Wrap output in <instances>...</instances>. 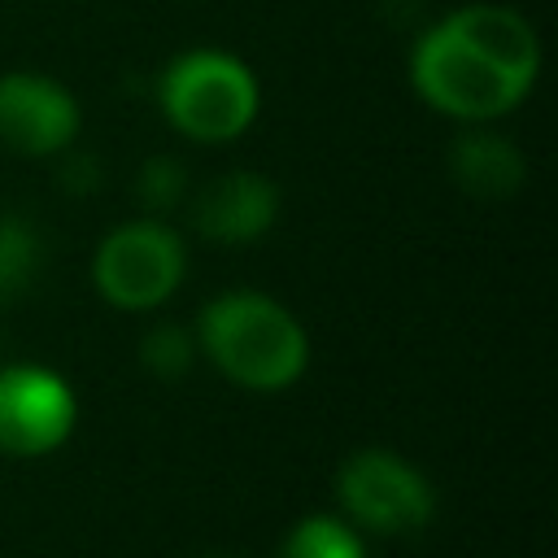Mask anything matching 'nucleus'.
Returning <instances> with one entry per match:
<instances>
[{"label":"nucleus","mask_w":558,"mask_h":558,"mask_svg":"<svg viewBox=\"0 0 558 558\" xmlns=\"http://www.w3.org/2000/svg\"><path fill=\"white\" fill-rule=\"evenodd\" d=\"M449 174L458 179L462 192L480 201H506L523 187L527 166H523V153L506 135L475 122L458 131V140L449 144Z\"/></svg>","instance_id":"9"},{"label":"nucleus","mask_w":558,"mask_h":558,"mask_svg":"<svg viewBox=\"0 0 558 558\" xmlns=\"http://www.w3.org/2000/svg\"><path fill=\"white\" fill-rule=\"evenodd\" d=\"M541 74V39L519 9L462 4L410 48L414 92L453 122H493L527 100Z\"/></svg>","instance_id":"1"},{"label":"nucleus","mask_w":558,"mask_h":558,"mask_svg":"<svg viewBox=\"0 0 558 558\" xmlns=\"http://www.w3.org/2000/svg\"><path fill=\"white\" fill-rule=\"evenodd\" d=\"M279 214V187L257 170H227L192 196V227L214 244H253Z\"/></svg>","instance_id":"8"},{"label":"nucleus","mask_w":558,"mask_h":558,"mask_svg":"<svg viewBox=\"0 0 558 558\" xmlns=\"http://www.w3.org/2000/svg\"><path fill=\"white\" fill-rule=\"evenodd\" d=\"M44 266V240L22 214H0V301L22 296Z\"/></svg>","instance_id":"11"},{"label":"nucleus","mask_w":558,"mask_h":558,"mask_svg":"<svg viewBox=\"0 0 558 558\" xmlns=\"http://www.w3.org/2000/svg\"><path fill=\"white\" fill-rule=\"evenodd\" d=\"M78 135V100L48 74H0V144L17 157H57Z\"/></svg>","instance_id":"7"},{"label":"nucleus","mask_w":558,"mask_h":558,"mask_svg":"<svg viewBox=\"0 0 558 558\" xmlns=\"http://www.w3.org/2000/svg\"><path fill=\"white\" fill-rule=\"evenodd\" d=\"M279 558H366V541L344 514H305L283 536Z\"/></svg>","instance_id":"10"},{"label":"nucleus","mask_w":558,"mask_h":558,"mask_svg":"<svg viewBox=\"0 0 558 558\" xmlns=\"http://www.w3.org/2000/svg\"><path fill=\"white\" fill-rule=\"evenodd\" d=\"M61 157V183L74 192V196H87L96 183H100V166H96V157L92 153H57Z\"/></svg>","instance_id":"14"},{"label":"nucleus","mask_w":558,"mask_h":558,"mask_svg":"<svg viewBox=\"0 0 558 558\" xmlns=\"http://www.w3.org/2000/svg\"><path fill=\"white\" fill-rule=\"evenodd\" d=\"M340 514L357 532L375 536H414L436 514L432 480L392 449H357L336 471Z\"/></svg>","instance_id":"5"},{"label":"nucleus","mask_w":558,"mask_h":558,"mask_svg":"<svg viewBox=\"0 0 558 558\" xmlns=\"http://www.w3.org/2000/svg\"><path fill=\"white\" fill-rule=\"evenodd\" d=\"M201 344H196V331L179 327V323H157L144 331L140 340V362L157 375V379H183L196 362Z\"/></svg>","instance_id":"12"},{"label":"nucleus","mask_w":558,"mask_h":558,"mask_svg":"<svg viewBox=\"0 0 558 558\" xmlns=\"http://www.w3.org/2000/svg\"><path fill=\"white\" fill-rule=\"evenodd\" d=\"M196 344L231 384L253 392H279L310 366V340L296 314L253 288L218 292L196 318Z\"/></svg>","instance_id":"2"},{"label":"nucleus","mask_w":558,"mask_h":558,"mask_svg":"<svg viewBox=\"0 0 558 558\" xmlns=\"http://www.w3.org/2000/svg\"><path fill=\"white\" fill-rule=\"evenodd\" d=\"M187 275V248L161 218H135L113 227L92 253V283L113 310H157Z\"/></svg>","instance_id":"4"},{"label":"nucleus","mask_w":558,"mask_h":558,"mask_svg":"<svg viewBox=\"0 0 558 558\" xmlns=\"http://www.w3.org/2000/svg\"><path fill=\"white\" fill-rule=\"evenodd\" d=\"M135 196H140V205L148 209V218H157V214L183 205V201H187V170H183V161H174L170 153L148 157V161L140 166V174H135Z\"/></svg>","instance_id":"13"},{"label":"nucleus","mask_w":558,"mask_h":558,"mask_svg":"<svg viewBox=\"0 0 558 558\" xmlns=\"http://www.w3.org/2000/svg\"><path fill=\"white\" fill-rule=\"evenodd\" d=\"M222 558H227V554H222Z\"/></svg>","instance_id":"15"},{"label":"nucleus","mask_w":558,"mask_h":558,"mask_svg":"<svg viewBox=\"0 0 558 558\" xmlns=\"http://www.w3.org/2000/svg\"><path fill=\"white\" fill-rule=\"evenodd\" d=\"M157 105L179 135L201 144H227L253 126L262 109V87L240 57L222 48H192L161 70Z\"/></svg>","instance_id":"3"},{"label":"nucleus","mask_w":558,"mask_h":558,"mask_svg":"<svg viewBox=\"0 0 558 558\" xmlns=\"http://www.w3.org/2000/svg\"><path fill=\"white\" fill-rule=\"evenodd\" d=\"M78 418L74 388L35 362L0 371V449L13 458H39L70 440Z\"/></svg>","instance_id":"6"}]
</instances>
